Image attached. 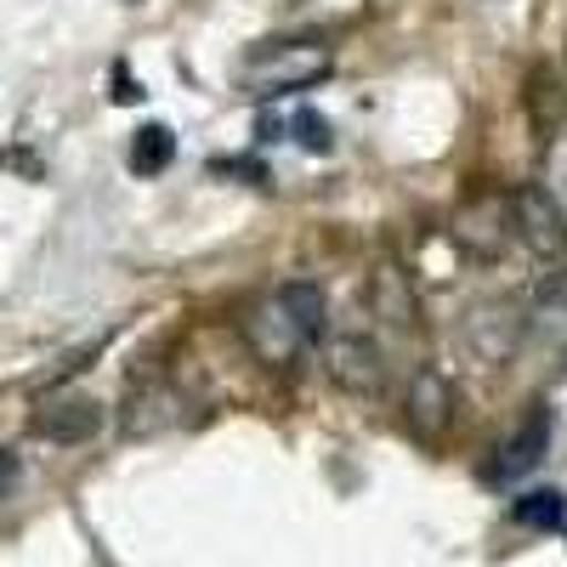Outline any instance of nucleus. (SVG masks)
I'll use <instances>...</instances> for the list:
<instances>
[{"instance_id": "obj_1", "label": "nucleus", "mask_w": 567, "mask_h": 567, "mask_svg": "<svg viewBox=\"0 0 567 567\" xmlns=\"http://www.w3.org/2000/svg\"><path fill=\"white\" fill-rule=\"evenodd\" d=\"M511 227L523 233L539 261H550V267L567 261V216H561V205L545 194V187H523V194L511 199Z\"/></svg>"}, {"instance_id": "obj_2", "label": "nucleus", "mask_w": 567, "mask_h": 567, "mask_svg": "<svg viewBox=\"0 0 567 567\" xmlns=\"http://www.w3.org/2000/svg\"><path fill=\"white\" fill-rule=\"evenodd\" d=\"M29 432L45 437V443H91L103 432V403L91 392H52L34 409Z\"/></svg>"}, {"instance_id": "obj_3", "label": "nucleus", "mask_w": 567, "mask_h": 567, "mask_svg": "<svg viewBox=\"0 0 567 567\" xmlns=\"http://www.w3.org/2000/svg\"><path fill=\"white\" fill-rule=\"evenodd\" d=\"M465 341L483 363H505L516 347H523V312L511 301H483L465 312Z\"/></svg>"}, {"instance_id": "obj_4", "label": "nucleus", "mask_w": 567, "mask_h": 567, "mask_svg": "<svg viewBox=\"0 0 567 567\" xmlns=\"http://www.w3.org/2000/svg\"><path fill=\"white\" fill-rule=\"evenodd\" d=\"M545 449H550V409L534 403L528 420L516 425V437H511V443L499 449V460L488 465V483H516V477H528V471L545 460Z\"/></svg>"}, {"instance_id": "obj_5", "label": "nucleus", "mask_w": 567, "mask_h": 567, "mask_svg": "<svg viewBox=\"0 0 567 567\" xmlns=\"http://www.w3.org/2000/svg\"><path fill=\"white\" fill-rule=\"evenodd\" d=\"M329 374H336L341 392L374 398V392H381V381H386V363H381V352H374L369 341L341 336V341H329Z\"/></svg>"}, {"instance_id": "obj_6", "label": "nucleus", "mask_w": 567, "mask_h": 567, "mask_svg": "<svg viewBox=\"0 0 567 567\" xmlns=\"http://www.w3.org/2000/svg\"><path fill=\"white\" fill-rule=\"evenodd\" d=\"M171 420H182V392L165 386V381H142L125 392V432L131 437H148V432H165Z\"/></svg>"}, {"instance_id": "obj_7", "label": "nucleus", "mask_w": 567, "mask_h": 567, "mask_svg": "<svg viewBox=\"0 0 567 567\" xmlns=\"http://www.w3.org/2000/svg\"><path fill=\"white\" fill-rule=\"evenodd\" d=\"M278 307H284V318L296 323L301 341H323V336H329V296L318 290L312 278L284 284V290H278Z\"/></svg>"}, {"instance_id": "obj_8", "label": "nucleus", "mask_w": 567, "mask_h": 567, "mask_svg": "<svg viewBox=\"0 0 567 567\" xmlns=\"http://www.w3.org/2000/svg\"><path fill=\"white\" fill-rule=\"evenodd\" d=\"M245 336L256 341V352L267 358V363H284V358H296L307 341L296 336V323L284 318V307H261V312H250L245 318Z\"/></svg>"}, {"instance_id": "obj_9", "label": "nucleus", "mask_w": 567, "mask_h": 567, "mask_svg": "<svg viewBox=\"0 0 567 567\" xmlns=\"http://www.w3.org/2000/svg\"><path fill=\"white\" fill-rule=\"evenodd\" d=\"M449 409H454V392L437 381V374H432V369L414 374V392H409V425H414V432L432 437L437 425L449 420Z\"/></svg>"}, {"instance_id": "obj_10", "label": "nucleus", "mask_w": 567, "mask_h": 567, "mask_svg": "<svg viewBox=\"0 0 567 567\" xmlns=\"http://www.w3.org/2000/svg\"><path fill=\"white\" fill-rule=\"evenodd\" d=\"M171 159H176L171 125H142V131L131 136V171H136V176H159Z\"/></svg>"}, {"instance_id": "obj_11", "label": "nucleus", "mask_w": 567, "mask_h": 567, "mask_svg": "<svg viewBox=\"0 0 567 567\" xmlns=\"http://www.w3.org/2000/svg\"><path fill=\"white\" fill-rule=\"evenodd\" d=\"M511 516L523 528H561V516H567V499L556 488H528V494H516Z\"/></svg>"}, {"instance_id": "obj_12", "label": "nucleus", "mask_w": 567, "mask_h": 567, "mask_svg": "<svg viewBox=\"0 0 567 567\" xmlns=\"http://www.w3.org/2000/svg\"><path fill=\"white\" fill-rule=\"evenodd\" d=\"M374 312H381L386 323H414V296L403 290V272L398 267L374 272Z\"/></svg>"}, {"instance_id": "obj_13", "label": "nucleus", "mask_w": 567, "mask_h": 567, "mask_svg": "<svg viewBox=\"0 0 567 567\" xmlns=\"http://www.w3.org/2000/svg\"><path fill=\"white\" fill-rule=\"evenodd\" d=\"M296 136H301V148H307V154H329V148H336V131H329V120L312 114V109L296 114Z\"/></svg>"}, {"instance_id": "obj_14", "label": "nucleus", "mask_w": 567, "mask_h": 567, "mask_svg": "<svg viewBox=\"0 0 567 567\" xmlns=\"http://www.w3.org/2000/svg\"><path fill=\"white\" fill-rule=\"evenodd\" d=\"M114 103H142V85L125 69H114Z\"/></svg>"}, {"instance_id": "obj_15", "label": "nucleus", "mask_w": 567, "mask_h": 567, "mask_svg": "<svg viewBox=\"0 0 567 567\" xmlns=\"http://www.w3.org/2000/svg\"><path fill=\"white\" fill-rule=\"evenodd\" d=\"M18 483V460L7 454V449H0V499H7V488Z\"/></svg>"}]
</instances>
